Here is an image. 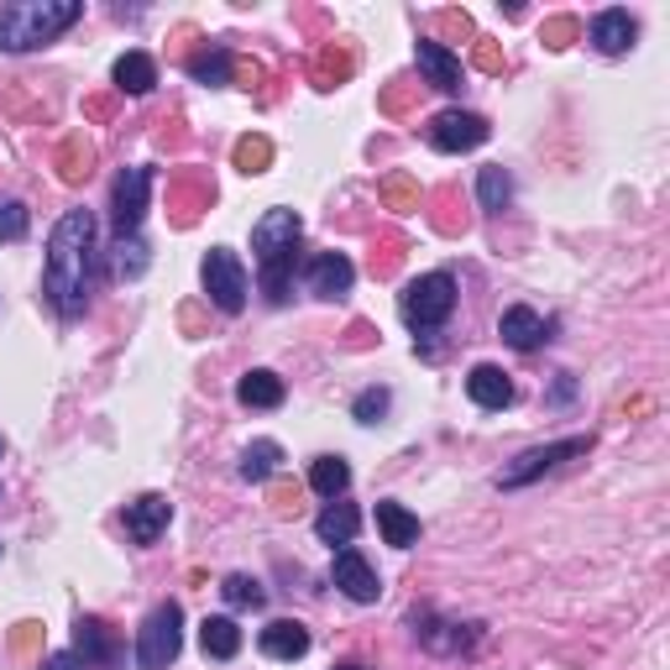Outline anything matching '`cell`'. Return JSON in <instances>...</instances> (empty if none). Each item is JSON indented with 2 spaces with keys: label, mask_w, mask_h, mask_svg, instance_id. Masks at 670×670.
Masks as SVG:
<instances>
[{
  "label": "cell",
  "mask_w": 670,
  "mask_h": 670,
  "mask_svg": "<svg viewBox=\"0 0 670 670\" xmlns=\"http://www.w3.org/2000/svg\"><path fill=\"white\" fill-rule=\"evenodd\" d=\"M0 456H6V435H0Z\"/></svg>",
  "instance_id": "obj_45"
},
{
  "label": "cell",
  "mask_w": 670,
  "mask_h": 670,
  "mask_svg": "<svg viewBox=\"0 0 670 670\" xmlns=\"http://www.w3.org/2000/svg\"><path fill=\"white\" fill-rule=\"evenodd\" d=\"M352 283H356V268L346 252H320L315 262H310V289H315L320 299L352 294Z\"/></svg>",
  "instance_id": "obj_14"
},
{
  "label": "cell",
  "mask_w": 670,
  "mask_h": 670,
  "mask_svg": "<svg viewBox=\"0 0 670 670\" xmlns=\"http://www.w3.org/2000/svg\"><path fill=\"white\" fill-rule=\"evenodd\" d=\"M74 655H80L84 666H116L121 660L116 629H111L105 618H80V629H74Z\"/></svg>",
  "instance_id": "obj_13"
},
{
  "label": "cell",
  "mask_w": 670,
  "mask_h": 670,
  "mask_svg": "<svg viewBox=\"0 0 670 670\" xmlns=\"http://www.w3.org/2000/svg\"><path fill=\"white\" fill-rule=\"evenodd\" d=\"M174 524V503L163 493H142L137 503H126V534L137 545H158V534Z\"/></svg>",
  "instance_id": "obj_11"
},
{
  "label": "cell",
  "mask_w": 670,
  "mask_h": 670,
  "mask_svg": "<svg viewBox=\"0 0 670 670\" xmlns=\"http://www.w3.org/2000/svg\"><path fill=\"white\" fill-rule=\"evenodd\" d=\"M299 237H304V220L294 210H268V216L252 226V247L257 262L273 268V262H299Z\"/></svg>",
  "instance_id": "obj_7"
},
{
  "label": "cell",
  "mask_w": 670,
  "mask_h": 670,
  "mask_svg": "<svg viewBox=\"0 0 670 670\" xmlns=\"http://www.w3.org/2000/svg\"><path fill=\"white\" fill-rule=\"evenodd\" d=\"M178 650H184V608H178V603H158L137 634V666L168 670L178 660Z\"/></svg>",
  "instance_id": "obj_4"
},
{
  "label": "cell",
  "mask_w": 670,
  "mask_h": 670,
  "mask_svg": "<svg viewBox=\"0 0 670 670\" xmlns=\"http://www.w3.org/2000/svg\"><path fill=\"white\" fill-rule=\"evenodd\" d=\"M289 289H294V262L262 268V294H268V304H289Z\"/></svg>",
  "instance_id": "obj_33"
},
{
  "label": "cell",
  "mask_w": 670,
  "mask_h": 670,
  "mask_svg": "<svg viewBox=\"0 0 670 670\" xmlns=\"http://www.w3.org/2000/svg\"><path fill=\"white\" fill-rule=\"evenodd\" d=\"M310 488L335 503V498L352 488V467H346V456H320L315 467H310Z\"/></svg>",
  "instance_id": "obj_26"
},
{
  "label": "cell",
  "mask_w": 670,
  "mask_h": 670,
  "mask_svg": "<svg viewBox=\"0 0 670 670\" xmlns=\"http://www.w3.org/2000/svg\"><path fill=\"white\" fill-rule=\"evenodd\" d=\"M451 310H456V278L451 273H425L398 294V315H404L409 331H435V325L451 320Z\"/></svg>",
  "instance_id": "obj_3"
},
{
  "label": "cell",
  "mask_w": 670,
  "mask_h": 670,
  "mask_svg": "<svg viewBox=\"0 0 670 670\" xmlns=\"http://www.w3.org/2000/svg\"><path fill=\"white\" fill-rule=\"evenodd\" d=\"M237 398L247 404V409H278L283 398H289V388H283V377L268 373V367H252V373L237 383Z\"/></svg>",
  "instance_id": "obj_19"
},
{
  "label": "cell",
  "mask_w": 670,
  "mask_h": 670,
  "mask_svg": "<svg viewBox=\"0 0 670 670\" xmlns=\"http://www.w3.org/2000/svg\"><path fill=\"white\" fill-rule=\"evenodd\" d=\"M310 74H315L320 90H335V84H346L356 74V53L352 48H341V42H325L315 53V63H310Z\"/></svg>",
  "instance_id": "obj_20"
},
{
  "label": "cell",
  "mask_w": 670,
  "mask_h": 670,
  "mask_svg": "<svg viewBox=\"0 0 670 670\" xmlns=\"http://www.w3.org/2000/svg\"><path fill=\"white\" fill-rule=\"evenodd\" d=\"M592 451V435H572V440H551V446H534V451H524L513 467H503L498 472V488H524V482H534V477L555 472L561 461H572V456H587Z\"/></svg>",
  "instance_id": "obj_6"
},
{
  "label": "cell",
  "mask_w": 670,
  "mask_h": 670,
  "mask_svg": "<svg viewBox=\"0 0 670 670\" xmlns=\"http://www.w3.org/2000/svg\"><path fill=\"white\" fill-rule=\"evenodd\" d=\"M576 32H582V21H576V17H551V21H545V42H551V48H572Z\"/></svg>",
  "instance_id": "obj_38"
},
{
  "label": "cell",
  "mask_w": 670,
  "mask_h": 670,
  "mask_svg": "<svg viewBox=\"0 0 670 670\" xmlns=\"http://www.w3.org/2000/svg\"><path fill=\"white\" fill-rule=\"evenodd\" d=\"M38 639H42L38 624H17V634H11V645H17L21 655H32V650H38Z\"/></svg>",
  "instance_id": "obj_42"
},
{
  "label": "cell",
  "mask_w": 670,
  "mask_h": 670,
  "mask_svg": "<svg viewBox=\"0 0 670 670\" xmlns=\"http://www.w3.org/2000/svg\"><path fill=\"white\" fill-rule=\"evenodd\" d=\"M435 27H440L446 38H472V17H467V11H440Z\"/></svg>",
  "instance_id": "obj_41"
},
{
  "label": "cell",
  "mask_w": 670,
  "mask_h": 670,
  "mask_svg": "<svg viewBox=\"0 0 670 670\" xmlns=\"http://www.w3.org/2000/svg\"><path fill=\"white\" fill-rule=\"evenodd\" d=\"M335 670H367V666H356V660H346V666H335Z\"/></svg>",
  "instance_id": "obj_44"
},
{
  "label": "cell",
  "mask_w": 670,
  "mask_h": 670,
  "mask_svg": "<svg viewBox=\"0 0 670 670\" xmlns=\"http://www.w3.org/2000/svg\"><path fill=\"white\" fill-rule=\"evenodd\" d=\"M147 189H153V174L147 168H121L116 184H111V226H116V241L137 237L142 216H147Z\"/></svg>",
  "instance_id": "obj_8"
},
{
  "label": "cell",
  "mask_w": 670,
  "mask_h": 670,
  "mask_svg": "<svg viewBox=\"0 0 670 670\" xmlns=\"http://www.w3.org/2000/svg\"><path fill=\"white\" fill-rule=\"evenodd\" d=\"M477 199H482V210H509V199H513V178L503 174V168H482L477 174Z\"/></svg>",
  "instance_id": "obj_30"
},
{
  "label": "cell",
  "mask_w": 670,
  "mask_h": 670,
  "mask_svg": "<svg viewBox=\"0 0 670 670\" xmlns=\"http://www.w3.org/2000/svg\"><path fill=\"white\" fill-rule=\"evenodd\" d=\"M467 394H472L477 409H509L513 404V383L503 367H493V362H477L472 373H467Z\"/></svg>",
  "instance_id": "obj_15"
},
{
  "label": "cell",
  "mask_w": 670,
  "mask_h": 670,
  "mask_svg": "<svg viewBox=\"0 0 670 670\" xmlns=\"http://www.w3.org/2000/svg\"><path fill=\"white\" fill-rule=\"evenodd\" d=\"M84 17L80 0H11L0 6V53H32Z\"/></svg>",
  "instance_id": "obj_2"
},
{
  "label": "cell",
  "mask_w": 670,
  "mask_h": 670,
  "mask_svg": "<svg viewBox=\"0 0 670 670\" xmlns=\"http://www.w3.org/2000/svg\"><path fill=\"white\" fill-rule=\"evenodd\" d=\"M42 670H80V655H48Z\"/></svg>",
  "instance_id": "obj_43"
},
{
  "label": "cell",
  "mask_w": 670,
  "mask_h": 670,
  "mask_svg": "<svg viewBox=\"0 0 670 670\" xmlns=\"http://www.w3.org/2000/svg\"><path fill=\"white\" fill-rule=\"evenodd\" d=\"M331 582L346 592L352 603H377V597H383V582H377V572L367 566V555L356 551V545H341V551H335Z\"/></svg>",
  "instance_id": "obj_10"
},
{
  "label": "cell",
  "mask_w": 670,
  "mask_h": 670,
  "mask_svg": "<svg viewBox=\"0 0 670 670\" xmlns=\"http://www.w3.org/2000/svg\"><path fill=\"white\" fill-rule=\"evenodd\" d=\"M634 38H639V27H634L629 11H618V6H613V11H603V17H592V42H597L603 53H613V59H618V53H629Z\"/></svg>",
  "instance_id": "obj_17"
},
{
  "label": "cell",
  "mask_w": 670,
  "mask_h": 670,
  "mask_svg": "<svg viewBox=\"0 0 670 670\" xmlns=\"http://www.w3.org/2000/svg\"><path fill=\"white\" fill-rule=\"evenodd\" d=\"M116 273L121 278H142V273H147V241H137V237L116 241Z\"/></svg>",
  "instance_id": "obj_34"
},
{
  "label": "cell",
  "mask_w": 670,
  "mask_h": 670,
  "mask_svg": "<svg viewBox=\"0 0 670 670\" xmlns=\"http://www.w3.org/2000/svg\"><path fill=\"white\" fill-rule=\"evenodd\" d=\"M383 199H388L394 210H419V184L415 178H404V174L383 178Z\"/></svg>",
  "instance_id": "obj_35"
},
{
  "label": "cell",
  "mask_w": 670,
  "mask_h": 670,
  "mask_svg": "<svg viewBox=\"0 0 670 670\" xmlns=\"http://www.w3.org/2000/svg\"><path fill=\"white\" fill-rule=\"evenodd\" d=\"M388 404H394V398H388V388H367V394L356 398V409H352V415L362 419V425H377V419L388 415Z\"/></svg>",
  "instance_id": "obj_37"
},
{
  "label": "cell",
  "mask_w": 670,
  "mask_h": 670,
  "mask_svg": "<svg viewBox=\"0 0 670 670\" xmlns=\"http://www.w3.org/2000/svg\"><path fill=\"white\" fill-rule=\"evenodd\" d=\"M90 168H95V147L84 137H69L59 147V174L63 184H80V178H90Z\"/></svg>",
  "instance_id": "obj_28"
},
{
  "label": "cell",
  "mask_w": 670,
  "mask_h": 670,
  "mask_svg": "<svg viewBox=\"0 0 670 670\" xmlns=\"http://www.w3.org/2000/svg\"><path fill=\"white\" fill-rule=\"evenodd\" d=\"M189 74H195L199 84H210V90H220V84L237 80V59L226 53V48H199L195 59H189Z\"/></svg>",
  "instance_id": "obj_25"
},
{
  "label": "cell",
  "mask_w": 670,
  "mask_h": 670,
  "mask_svg": "<svg viewBox=\"0 0 670 670\" xmlns=\"http://www.w3.org/2000/svg\"><path fill=\"white\" fill-rule=\"evenodd\" d=\"M419 639H425L430 650H440V655H456V650H472L477 629H472V624H467V629H461V624H430V629H419Z\"/></svg>",
  "instance_id": "obj_29"
},
{
  "label": "cell",
  "mask_w": 670,
  "mask_h": 670,
  "mask_svg": "<svg viewBox=\"0 0 670 670\" xmlns=\"http://www.w3.org/2000/svg\"><path fill=\"white\" fill-rule=\"evenodd\" d=\"M199 278H205V294H210V304L220 315H241L247 310V268H241V257L231 247H210Z\"/></svg>",
  "instance_id": "obj_5"
},
{
  "label": "cell",
  "mask_w": 670,
  "mask_h": 670,
  "mask_svg": "<svg viewBox=\"0 0 670 670\" xmlns=\"http://www.w3.org/2000/svg\"><path fill=\"white\" fill-rule=\"evenodd\" d=\"M415 59H419V74H425V84L446 90V95H456V90H461V59H456L446 42L419 38L415 42Z\"/></svg>",
  "instance_id": "obj_12"
},
{
  "label": "cell",
  "mask_w": 670,
  "mask_h": 670,
  "mask_svg": "<svg viewBox=\"0 0 670 670\" xmlns=\"http://www.w3.org/2000/svg\"><path fill=\"white\" fill-rule=\"evenodd\" d=\"M27 237V205L21 199H0V241Z\"/></svg>",
  "instance_id": "obj_36"
},
{
  "label": "cell",
  "mask_w": 670,
  "mask_h": 670,
  "mask_svg": "<svg viewBox=\"0 0 670 670\" xmlns=\"http://www.w3.org/2000/svg\"><path fill=\"white\" fill-rule=\"evenodd\" d=\"M415 90L419 84H394V90H383V111H388V116H404V111L415 105Z\"/></svg>",
  "instance_id": "obj_39"
},
{
  "label": "cell",
  "mask_w": 670,
  "mask_h": 670,
  "mask_svg": "<svg viewBox=\"0 0 670 670\" xmlns=\"http://www.w3.org/2000/svg\"><path fill=\"white\" fill-rule=\"evenodd\" d=\"M356 530H362V513H356L352 503H325L315 519V534L325 545H352Z\"/></svg>",
  "instance_id": "obj_22"
},
{
  "label": "cell",
  "mask_w": 670,
  "mask_h": 670,
  "mask_svg": "<svg viewBox=\"0 0 670 670\" xmlns=\"http://www.w3.org/2000/svg\"><path fill=\"white\" fill-rule=\"evenodd\" d=\"M220 597L231 603V608H262L268 603V592H262V582L247 572H231L226 582H220Z\"/></svg>",
  "instance_id": "obj_31"
},
{
  "label": "cell",
  "mask_w": 670,
  "mask_h": 670,
  "mask_svg": "<svg viewBox=\"0 0 670 670\" xmlns=\"http://www.w3.org/2000/svg\"><path fill=\"white\" fill-rule=\"evenodd\" d=\"M278 467H283V446H278V440H252V446L241 451V477H247V482H268Z\"/></svg>",
  "instance_id": "obj_27"
},
{
  "label": "cell",
  "mask_w": 670,
  "mask_h": 670,
  "mask_svg": "<svg viewBox=\"0 0 670 670\" xmlns=\"http://www.w3.org/2000/svg\"><path fill=\"white\" fill-rule=\"evenodd\" d=\"M488 121L472 116V111H440V116L430 121V147L435 153H472V147H482L488 142Z\"/></svg>",
  "instance_id": "obj_9"
},
{
  "label": "cell",
  "mask_w": 670,
  "mask_h": 670,
  "mask_svg": "<svg viewBox=\"0 0 670 670\" xmlns=\"http://www.w3.org/2000/svg\"><path fill=\"white\" fill-rule=\"evenodd\" d=\"M472 63L482 69V74H503V48L482 38V42H477V53H472Z\"/></svg>",
  "instance_id": "obj_40"
},
{
  "label": "cell",
  "mask_w": 670,
  "mask_h": 670,
  "mask_svg": "<svg viewBox=\"0 0 670 670\" xmlns=\"http://www.w3.org/2000/svg\"><path fill=\"white\" fill-rule=\"evenodd\" d=\"M158 84V63L147 53H121L116 59V90L121 95H147Z\"/></svg>",
  "instance_id": "obj_24"
},
{
  "label": "cell",
  "mask_w": 670,
  "mask_h": 670,
  "mask_svg": "<svg viewBox=\"0 0 670 670\" xmlns=\"http://www.w3.org/2000/svg\"><path fill=\"white\" fill-rule=\"evenodd\" d=\"M199 650H205V660H237L241 655L237 618H205L199 624Z\"/></svg>",
  "instance_id": "obj_21"
},
{
  "label": "cell",
  "mask_w": 670,
  "mask_h": 670,
  "mask_svg": "<svg viewBox=\"0 0 670 670\" xmlns=\"http://www.w3.org/2000/svg\"><path fill=\"white\" fill-rule=\"evenodd\" d=\"M262 655L268 660H304L310 655V629L299 618H273L262 629Z\"/></svg>",
  "instance_id": "obj_16"
},
{
  "label": "cell",
  "mask_w": 670,
  "mask_h": 670,
  "mask_svg": "<svg viewBox=\"0 0 670 670\" xmlns=\"http://www.w3.org/2000/svg\"><path fill=\"white\" fill-rule=\"evenodd\" d=\"M42 289H48L59 315H69V320L84 315V304L95 294V216L90 210H69L53 226Z\"/></svg>",
  "instance_id": "obj_1"
},
{
  "label": "cell",
  "mask_w": 670,
  "mask_h": 670,
  "mask_svg": "<svg viewBox=\"0 0 670 670\" xmlns=\"http://www.w3.org/2000/svg\"><path fill=\"white\" fill-rule=\"evenodd\" d=\"M231 158H237L241 174H268V163H273V142H268V137H241Z\"/></svg>",
  "instance_id": "obj_32"
},
{
  "label": "cell",
  "mask_w": 670,
  "mask_h": 670,
  "mask_svg": "<svg viewBox=\"0 0 670 670\" xmlns=\"http://www.w3.org/2000/svg\"><path fill=\"white\" fill-rule=\"evenodd\" d=\"M377 530H383V540H388L394 551L419 545V519L404 509V503H377Z\"/></svg>",
  "instance_id": "obj_23"
},
{
  "label": "cell",
  "mask_w": 670,
  "mask_h": 670,
  "mask_svg": "<svg viewBox=\"0 0 670 670\" xmlns=\"http://www.w3.org/2000/svg\"><path fill=\"white\" fill-rule=\"evenodd\" d=\"M498 335L509 341L513 352H534V346L545 341V320L534 315L530 304H513V310H503V320H498Z\"/></svg>",
  "instance_id": "obj_18"
}]
</instances>
